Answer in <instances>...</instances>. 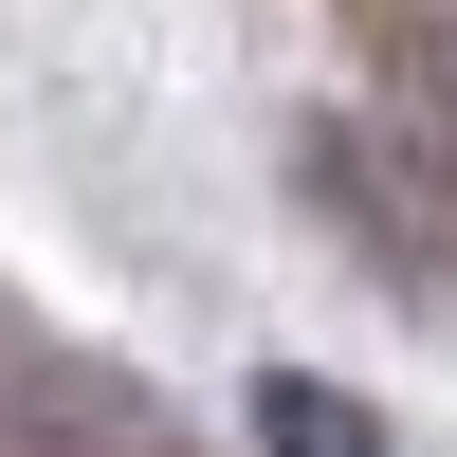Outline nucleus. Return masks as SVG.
I'll return each mask as SVG.
<instances>
[{"mask_svg":"<svg viewBox=\"0 0 457 457\" xmlns=\"http://www.w3.org/2000/svg\"><path fill=\"white\" fill-rule=\"evenodd\" d=\"M256 439H275V457H403L366 403H329V385H256Z\"/></svg>","mask_w":457,"mask_h":457,"instance_id":"obj_1","label":"nucleus"}]
</instances>
